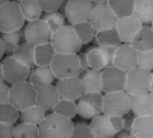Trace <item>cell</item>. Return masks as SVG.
Masks as SVG:
<instances>
[{
  "label": "cell",
  "mask_w": 153,
  "mask_h": 138,
  "mask_svg": "<svg viewBox=\"0 0 153 138\" xmlns=\"http://www.w3.org/2000/svg\"><path fill=\"white\" fill-rule=\"evenodd\" d=\"M153 74L139 67H134L126 73L124 91L129 96H140L152 92Z\"/></svg>",
  "instance_id": "3957f363"
},
{
  "label": "cell",
  "mask_w": 153,
  "mask_h": 138,
  "mask_svg": "<svg viewBox=\"0 0 153 138\" xmlns=\"http://www.w3.org/2000/svg\"><path fill=\"white\" fill-rule=\"evenodd\" d=\"M1 65H2V73H4L5 82L9 84L27 81L30 75L31 68L17 61L12 55H8L5 59H2Z\"/></svg>",
  "instance_id": "8fae6325"
},
{
  "label": "cell",
  "mask_w": 153,
  "mask_h": 138,
  "mask_svg": "<svg viewBox=\"0 0 153 138\" xmlns=\"http://www.w3.org/2000/svg\"><path fill=\"white\" fill-rule=\"evenodd\" d=\"M60 99L59 93L55 89V85H46L43 88L37 89L36 92V105H38L40 108H43L45 112L52 111L54 105Z\"/></svg>",
  "instance_id": "d6986e66"
},
{
  "label": "cell",
  "mask_w": 153,
  "mask_h": 138,
  "mask_svg": "<svg viewBox=\"0 0 153 138\" xmlns=\"http://www.w3.org/2000/svg\"><path fill=\"white\" fill-rule=\"evenodd\" d=\"M130 112L134 116H145L153 115V93H146L140 96L131 97Z\"/></svg>",
  "instance_id": "603a6c76"
},
{
  "label": "cell",
  "mask_w": 153,
  "mask_h": 138,
  "mask_svg": "<svg viewBox=\"0 0 153 138\" xmlns=\"http://www.w3.org/2000/svg\"><path fill=\"white\" fill-rule=\"evenodd\" d=\"M77 58H78V61H79V66H81V70H82V71L90 69L89 62H88L86 52H78V53H77Z\"/></svg>",
  "instance_id": "7bdbcfd3"
},
{
  "label": "cell",
  "mask_w": 153,
  "mask_h": 138,
  "mask_svg": "<svg viewBox=\"0 0 153 138\" xmlns=\"http://www.w3.org/2000/svg\"><path fill=\"white\" fill-rule=\"evenodd\" d=\"M55 51L52 47L51 43H44L35 46L33 51V58H35V66L36 67H43V66H50L53 60Z\"/></svg>",
  "instance_id": "484cf974"
},
{
  "label": "cell",
  "mask_w": 153,
  "mask_h": 138,
  "mask_svg": "<svg viewBox=\"0 0 153 138\" xmlns=\"http://www.w3.org/2000/svg\"><path fill=\"white\" fill-rule=\"evenodd\" d=\"M69 138H94L88 124L78 123L74 124V129Z\"/></svg>",
  "instance_id": "f35d334b"
},
{
  "label": "cell",
  "mask_w": 153,
  "mask_h": 138,
  "mask_svg": "<svg viewBox=\"0 0 153 138\" xmlns=\"http://www.w3.org/2000/svg\"><path fill=\"white\" fill-rule=\"evenodd\" d=\"M130 134L139 138H153V115L135 116Z\"/></svg>",
  "instance_id": "cb8c5ba5"
},
{
  "label": "cell",
  "mask_w": 153,
  "mask_h": 138,
  "mask_svg": "<svg viewBox=\"0 0 153 138\" xmlns=\"http://www.w3.org/2000/svg\"><path fill=\"white\" fill-rule=\"evenodd\" d=\"M130 109L131 96L124 90L102 94V114L123 117L130 113Z\"/></svg>",
  "instance_id": "277c9868"
},
{
  "label": "cell",
  "mask_w": 153,
  "mask_h": 138,
  "mask_svg": "<svg viewBox=\"0 0 153 138\" xmlns=\"http://www.w3.org/2000/svg\"><path fill=\"white\" fill-rule=\"evenodd\" d=\"M13 138H39L38 125L22 122L14 125Z\"/></svg>",
  "instance_id": "e575fe53"
},
{
  "label": "cell",
  "mask_w": 153,
  "mask_h": 138,
  "mask_svg": "<svg viewBox=\"0 0 153 138\" xmlns=\"http://www.w3.org/2000/svg\"><path fill=\"white\" fill-rule=\"evenodd\" d=\"M137 52L153 50V30L151 24H143L136 36L129 43Z\"/></svg>",
  "instance_id": "44dd1931"
},
{
  "label": "cell",
  "mask_w": 153,
  "mask_h": 138,
  "mask_svg": "<svg viewBox=\"0 0 153 138\" xmlns=\"http://www.w3.org/2000/svg\"><path fill=\"white\" fill-rule=\"evenodd\" d=\"M14 124L0 122V138H13Z\"/></svg>",
  "instance_id": "60d3db41"
},
{
  "label": "cell",
  "mask_w": 153,
  "mask_h": 138,
  "mask_svg": "<svg viewBox=\"0 0 153 138\" xmlns=\"http://www.w3.org/2000/svg\"><path fill=\"white\" fill-rule=\"evenodd\" d=\"M135 116H123V130L128 134L131 132V127H132V122H134Z\"/></svg>",
  "instance_id": "ee69618b"
},
{
  "label": "cell",
  "mask_w": 153,
  "mask_h": 138,
  "mask_svg": "<svg viewBox=\"0 0 153 138\" xmlns=\"http://www.w3.org/2000/svg\"><path fill=\"white\" fill-rule=\"evenodd\" d=\"M1 39L4 42L5 45V52L6 54L12 55L13 52L17 48V46L22 43L23 39V31H12V32H6V33H1Z\"/></svg>",
  "instance_id": "1f68e13d"
},
{
  "label": "cell",
  "mask_w": 153,
  "mask_h": 138,
  "mask_svg": "<svg viewBox=\"0 0 153 138\" xmlns=\"http://www.w3.org/2000/svg\"><path fill=\"white\" fill-rule=\"evenodd\" d=\"M74 129V122L55 113L46 114L38 124L39 138H69Z\"/></svg>",
  "instance_id": "6da1fadb"
},
{
  "label": "cell",
  "mask_w": 153,
  "mask_h": 138,
  "mask_svg": "<svg viewBox=\"0 0 153 138\" xmlns=\"http://www.w3.org/2000/svg\"><path fill=\"white\" fill-rule=\"evenodd\" d=\"M56 77L54 75L51 66H43L36 67L30 71V75L28 77V81L33 85L36 89L43 88L46 85H51L54 83Z\"/></svg>",
  "instance_id": "7402d4cb"
},
{
  "label": "cell",
  "mask_w": 153,
  "mask_h": 138,
  "mask_svg": "<svg viewBox=\"0 0 153 138\" xmlns=\"http://www.w3.org/2000/svg\"><path fill=\"white\" fill-rule=\"evenodd\" d=\"M37 2L39 4L43 13H50L59 10L63 5L65 0H37Z\"/></svg>",
  "instance_id": "ab89813d"
},
{
  "label": "cell",
  "mask_w": 153,
  "mask_h": 138,
  "mask_svg": "<svg viewBox=\"0 0 153 138\" xmlns=\"http://www.w3.org/2000/svg\"><path fill=\"white\" fill-rule=\"evenodd\" d=\"M25 20L23 17L19 2L9 0L0 6V32L6 33L22 30Z\"/></svg>",
  "instance_id": "8992f818"
},
{
  "label": "cell",
  "mask_w": 153,
  "mask_h": 138,
  "mask_svg": "<svg viewBox=\"0 0 153 138\" xmlns=\"http://www.w3.org/2000/svg\"><path fill=\"white\" fill-rule=\"evenodd\" d=\"M93 2L91 0H67L65 4L63 15L70 25L89 21Z\"/></svg>",
  "instance_id": "ba28073f"
},
{
  "label": "cell",
  "mask_w": 153,
  "mask_h": 138,
  "mask_svg": "<svg viewBox=\"0 0 153 138\" xmlns=\"http://www.w3.org/2000/svg\"><path fill=\"white\" fill-rule=\"evenodd\" d=\"M137 62V51L128 43H121L115 48L112 66L128 71L136 67Z\"/></svg>",
  "instance_id": "5bb4252c"
},
{
  "label": "cell",
  "mask_w": 153,
  "mask_h": 138,
  "mask_svg": "<svg viewBox=\"0 0 153 138\" xmlns=\"http://www.w3.org/2000/svg\"><path fill=\"white\" fill-rule=\"evenodd\" d=\"M19 6L25 22L40 19L43 15V10L37 2V0H21L19 2Z\"/></svg>",
  "instance_id": "f1b7e54d"
},
{
  "label": "cell",
  "mask_w": 153,
  "mask_h": 138,
  "mask_svg": "<svg viewBox=\"0 0 153 138\" xmlns=\"http://www.w3.org/2000/svg\"><path fill=\"white\" fill-rule=\"evenodd\" d=\"M7 1H9V0H0V6H1V5H4V4H6Z\"/></svg>",
  "instance_id": "681fc988"
},
{
  "label": "cell",
  "mask_w": 153,
  "mask_h": 138,
  "mask_svg": "<svg viewBox=\"0 0 153 138\" xmlns=\"http://www.w3.org/2000/svg\"><path fill=\"white\" fill-rule=\"evenodd\" d=\"M83 93H100L101 86V71L94 69H88L79 74Z\"/></svg>",
  "instance_id": "ffe728a7"
},
{
  "label": "cell",
  "mask_w": 153,
  "mask_h": 138,
  "mask_svg": "<svg viewBox=\"0 0 153 138\" xmlns=\"http://www.w3.org/2000/svg\"><path fill=\"white\" fill-rule=\"evenodd\" d=\"M50 66L53 70L56 79L79 76V74L82 73L77 54L55 53Z\"/></svg>",
  "instance_id": "52a82bcc"
},
{
  "label": "cell",
  "mask_w": 153,
  "mask_h": 138,
  "mask_svg": "<svg viewBox=\"0 0 153 138\" xmlns=\"http://www.w3.org/2000/svg\"><path fill=\"white\" fill-rule=\"evenodd\" d=\"M116 19L117 17L115 16L107 2H97L93 4L89 22L92 24L96 32H98L114 28Z\"/></svg>",
  "instance_id": "30bf717a"
},
{
  "label": "cell",
  "mask_w": 153,
  "mask_h": 138,
  "mask_svg": "<svg viewBox=\"0 0 153 138\" xmlns=\"http://www.w3.org/2000/svg\"><path fill=\"white\" fill-rule=\"evenodd\" d=\"M9 100V86L6 84V82L0 83V104L8 102Z\"/></svg>",
  "instance_id": "b9f144b4"
},
{
  "label": "cell",
  "mask_w": 153,
  "mask_h": 138,
  "mask_svg": "<svg viewBox=\"0 0 153 138\" xmlns=\"http://www.w3.org/2000/svg\"><path fill=\"white\" fill-rule=\"evenodd\" d=\"M143 23L132 14L128 16L117 17L115 22L114 29L117 32V36L121 43H130L132 38L136 36L139 29L142 28Z\"/></svg>",
  "instance_id": "9a60e30c"
},
{
  "label": "cell",
  "mask_w": 153,
  "mask_h": 138,
  "mask_svg": "<svg viewBox=\"0 0 153 138\" xmlns=\"http://www.w3.org/2000/svg\"><path fill=\"white\" fill-rule=\"evenodd\" d=\"M94 138H114L117 131L111 122V117L105 114H99L91 119L88 124Z\"/></svg>",
  "instance_id": "ac0fdd59"
},
{
  "label": "cell",
  "mask_w": 153,
  "mask_h": 138,
  "mask_svg": "<svg viewBox=\"0 0 153 138\" xmlns=\"http://www.w3.org/2000/svg\"><path fill=\"white\" fill-rule=\"evenodd\" d=\"M5 54H6V52H5V45H4V42H2L1 37H0V61L4 59Z\"/></svg>",
  "instance_id": "f6af8a7d"
},
{
  "label": "cell",
  "mask_w": 153,
  "mask_h": 138,
  "mask_svg": "<svg viewBox=\"0 0 153 138\" xmlns=\"http://www.w3.org/2000/svg\"><path fill=\"white\" fill-rule=\"evenodd\" d=\"M132 15L143 24H151L153 21V0H134Z\"/></svg>",
  "instance_id": "d4e9b609"
},
{
  "label": "cell",
  "mask_w": 153,
  "mask_h": 138,
  "mask_svg": "<svg viewBox=\"0 0 153 138\" xmlns=\"http://www.w3.org/2000/svg\"><path fill=\"white\" fill-rule=\"evenodd\" d=\"M77 105V115L91 120L92 117L102 114V94L100 93H83Z\"/></svg>",
  "instance_id": "7c38bea8"
},
{
  "label": "cell",
  "mask_w": 153,
  "mask_h": 138,
  "mask_svg": "<svg viewBox=\"0 0 153 138\" xmlns=\"http://www.w3.org/2000/svg\"><path fill=\"white\" fill-rule=\"evenodd\" d=\"M43 19L45 20V22L47 23V25L50 27L52 32L58 30L59 28H61L62 25H65V21H66V17L63 15V13L59 12V10L44 13Z\"/></svg>",
  "instance_id": "8d00e7d4"
},
{
  "label": "cell",
  "mask_w": 153,
  "mask_h": 138,
  "mask_svg": "<svg viewBox=\"0 0 153 138\" xmlns=\"http://www.w3.org/2000/svg\"><path fill=\"white\" fill-rule=\"evenodd\" d=\"M33 51H35V45H32L30 43H27V42H22L13 52L12 56L15 58L17 61L25 65L27 67L32 69V67L35 66Z\"/></svg>",
  "instance_id": "83f0119b"
},
{
  "label": "cell",
  "mask_w": 153,
  "mask_h": 138,
  "mask_svg": "<svg viewBox=\"0 0 153 138\" xmlns=\"http://www.w3.org/2000/svg\"><path fill=\"white\" fill-rule=\"evenodd\" d=\"M46 116V112L40 108L38 105H32L29 107L24 108L22 111H20L19 114V120L22 123H28V124H33V125H38L39 123L44 120Z\"/></svg>",
  "instance_id": "4316f807"
},
{
  "label": "cell",
  "mask_w": 153,
  "mask_h": 138,
  "mask_svg": "<svg viewBox=\"0 0 153 138\" xmlns=\"http://www.w3.org/2000/svg\"><path fill=\"white\" fill-rule=\"evenodd\" d=\"M126 73L122 69H119L114 66H108L101 70V86L102 92L122 91L126 85Z\"/></svg>",
  "instance_id": "4fadbf2b"
},
{
  "label": "cell",
  "mask_w": 153,
  "mask_h": 138,
  "mask_svg": "<svg viewBox=\"0 0 153 138\" xmlns=\"http://www.w3.org/2000/svg\"><path fill=\"white\" fill-rule=\"evenodd\" d=\"M12 1H15V2H20L21 0H12Z\"/></svg>",
  "instance_id": "f907efd6"
},
{
  "label": "cell",
  "mask_w": 153,
  "mask_h": 138,
  "mask_svg": "<svg viewBox=\"0 0 153 138\" xmlns=\"http://www.w3.org/2000/svg\"><path fill=\"white\" fill-rule=\"evenodd\" d=\"M94 38L98 46H101V47H117L121 44V40L114 28L96 32Z\"/></svg>",
  "instance_id": "f546056e"
},
{
  "label": "cell",
  "mask_w": 153,
  "mask_h": 138,
  "mask_svg": "<svg viewBox=\"0 0 153 138\" xmlns=\"http://www.w3.org/2000/svg\"><path fill=\"white\" fill-rule=\"evenodd\" d=\"M36 92L37 89L28 79L10 84L8 102L20 112L36 104Z\"/></svg>",
  "instance_id": "5b68a950"
},
{
  "label": "cell",
  "mask_w": 153,
  "mask_h": 138,
  "mask_svg": "<svg viewBox=\"0 0 153 138\" xmlns=\"http://www.w3.org/2000/svg\"><path fill=\"white\" fill-rule=\"evenodd\" d=\"M74 29L76 31L77 36L79 37L82 44H89L91 43L92 39L94 38L96 36V30L94 28L92 27V24L89 21H85V22L82 23H77L75 25H73Z\"/></svg>",
  "instance_id": "836d02e7"
},
{
  "label": "cell",
  "mask_w": 153,
  "mask_h": 138,
  "mask_svg": "<svg viewBox=\"0 0 153 138\" xmlns=\"http://www.w3.org/2000/svg\"><path fill=\"white\" fill-rule=\"evenodd\" d=\"M23 28V39L27 43L36 46L38 44L48 43L51 40L52 30L50 29L43 17L28 22Z\"/></svg>",
  "instance_id": "9c48e42d"
},
{
  "label": "cell",
  "mask_w": 153,
  "mask_h": 138,
  "mask_svg": "<svg viewBox=\"0 0 153 138\" xmlns=\"http://www.w3.org/2000/svg\"><path fill=\"white\" fill-rule=\"evenodd\" d=\"M93 4H97V2H107L108 0H91Z\"/></svg>",
  "instance_id": "7dc6e473"
},
{
  "label": "cell",
  "mask_w": 153,
  "mask_h": 138,
  "mask_svg": "<svg viewBox=\"0 0 153 138\" xmlns=\"http://www.w3.org/2000/svg\"><path fill=\"white\" fill-rule=\"evenodd\" d=\"M115 48L116 47H101V46H96L88 50L86 56H88V62L90 69L99 70L112 65L113 55H114Z\"/></svg>",
  "instance_id": "2e32d148"
},
{
  "label": "cell",
  "mask_w": 153,
  "mask_h": 138,
  "mask_svg": "<svg viewBox=\"0 0 153 138\" xmlns=\"http://www.w3.org/2000/svg\"><path fill=\"white\" fill-rule=\"evenodd\" d=\"M20 112L9 102L0 104V122L15 124L19 120Z\"/></svg>",
  "instance_id": "d590c367"
},
{
  "label": "cell",
  "mask_w": 153,
  "mask_h": 138,
  "mask_svg": "<svg viewBox=\"0 0 153 138\" xmlns=\"http://www.w3.org/2000/svg\"><path fill=\"white\" fill-rule=\"evenodd\" d=\"M55 89L59 93V97L61 99H68L76 101L83 94L82 83L79 76L67 77L58 79V83L55 84Z\"/></svg>",
  "instance_id": "e0dca14e"
},
{
  "label": "cell",
  "mask_w": 153,
  "mask_h": 138,
  "mask_svg": "<svg viewBox=\"0 0 153 138\" xmlns=\"http://www.w3.org/2000/svg\"><path fill=\"white\" fill-rule=\"evenodd\" d=\"M126 138H139V137H136V136H134V135H131V134H129V135H128V136H127Z\"/></svg>",
  "instance_id": "c3c4849f"
},
{
  "label": "cell",
  "mask_w": 153,
  "mask_h": 138,
  "mask_svg": "<svg viewBox=\"0 0 153 138\" xmlns=\"http://www.w3.org/2000/svg\"><path fill=\"white\" fill-rule=\"evenodd\" d=\"M50 43L55 53L77 54L83 46L74 27L70 24H65L58 30L53 31Z\"/></svg>",
  "instance_id": "7a4b0ae2"
},
{
  "label": "cell",
  "mask_w": 153,
  "mask_h": 138,
  "mask_svg": "<svg viewBox=\"0 0 153 138\" xmlns=\"http://www.w3.org/2000/svg\"><path fill=\"white\" fill-rule=\"evenodd\" d=\"M107 4L116 17H122L132 14L134 0H108Z\"/></svg>",
  "instance_id": "d6a6232c"
},
{
  "label": "cell",
  "mask_w": 153,
  "mask_h": 138,
  "mask_svg": "<svg viewBox=\"0 0 153 138\" xmlns=\"http://www.w3.org/2000/svg\"><path fill=\"white\" fill-rule=\"evenodd\" d=\"M52 112L55 114H59L61 116H65L67 119H74L77 115V105L76 101L68 99H60L54 105L52 108Z\"/></svg>",
  "instance_id": "4dcf8cb0"
},
{
  "label": "cell",
  "mask_w": 153,
  "mask_h": 138,
  "mask_svg": "<svg viewBox=\"0 0 153 138\" xmlns=\"http://www.w3.org/2000/svg\"><path fill=\"white\" fill-rule=\"evenodd\" d=\"M136 67L152 71L153 69V50L152 51H143L137 52V62Z\"/></svg>",
  "instance_id": "74e56055"
},
{
  "label": "cell",
  "mask_w": 153,
  "mask_h": 138,
  "mask_svg": "<svg viewBox=\"0 0 153 138\" xmlns=\"http://www.w3.org/2000/svg\"><path fill=\"white\" fill-rule=\"evenodd\" d=\"M5 82V78H4V73H2V65L0 61V83H4Z\"/></svg>",
  "instance_id": "bcb514c9"
}]
</instances>
